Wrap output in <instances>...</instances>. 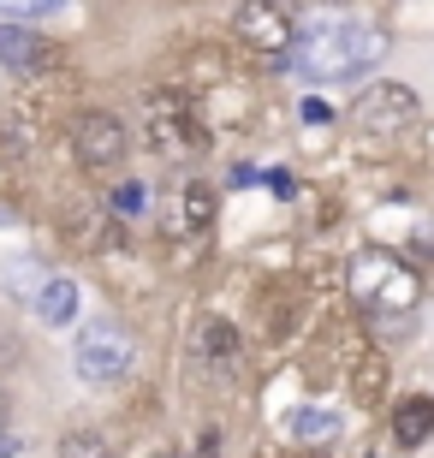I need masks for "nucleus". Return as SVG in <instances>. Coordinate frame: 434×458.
<instances>
[{
    "label": "nucleus",
    "mask_w": 434,
    "mask_h": 458,
    "mask_svg": "<svg viewBox=\"0 0 434 458\" xmlns=\"http://www.w3.org/2000/svg\"><path fill=\"white\" fill-rule=\"evenodd\" d=\"M36 316H42V327H72L78 322V286H72L66 274L36 286Z\"/></svg>",
    "instance_id": "obj_13"
},
{
    "label": "nucleus",
    "mask_w": 434,
    "mask_h": 458,
    "mask_svg": "<svg viewBox=\"0 0 434 458\" xmlns=\"http://www.w3.org/2000/svg\"><path fill=\"white\" fill-rule=\"evenodd\" d=\"M381 393H387V363L375 345H357L351 352V399L357 405H381Z\"/></svg>",
    "instance_id": "obj_11"
},
{
    "label": "nucleus",
    "mask_w": 434,
    "mask_h": 458,
    "mask_svg": "<svg viewBox=\"0 0 434 458\" xmlns=\"http://www.w3.org/2000/svg\"><path fill=\"white\" fill-rule=\"evenodd\" d=\"M345 286H351V304L363 310L369 322H399L411 310L422 304V274L411 256L399 250H381V244H369L345 262Z\"/></svg>",
    "instance_id": "obj_2"
},
{
    "label": "nucleus",
    "mask_w": 434,
    "mask_h": 458,
    "mask_svg": "<svg viewBox=\"0 0 434 458\" xmlns=\"http://www.w3.org/2000/svg\"><path fill=\"white\" fill-rule=\"evenodd\" d=\"M422 119V102L411 84H363L351 96V131L363 137H404Z\"/></svg>",
    "instance_id": "obj_5"
},
{
    "label": "nucleus",
    "mask_w": 434,
    "mask_h": 458,
    "mask_svg": "<svg viewBox=\"0 0 434 458\" xmlns=\"http://www.w3.org/2000/svg\"><path fill=\"white\" fill-rule=\"evenodd\" d=\"M208 226H215V191H208V179H179L173 208H167V238H202Z\"/></svg>",
    "instance_id": "obj_10"
},
{
    "label": "nucleus",
    "mask_w": 434,
    "mask_h": 458,
    "mask_svg": "<svg viewBox=\"0 0 434 458\" xmlns=\"http://www.w3.org/2000/svg\"><path fill=\"white\" fill-rule=\"evenodd\" d=\"M393 441H399L404 453H417V446L434 441V399H404V405L393 411Z\"/></svg>",
    "instance_id": "obj_12"
},
{
    "label": "nucleus",
    "mask_w": 434,
    "mask_h": 458,
    "mask_svg": "<svg viewBox=\"0 0 434 458\" xmlns=\"http://www.w3.org/2000/svg\"><path fill=\"white\" fill-rule=\"evenodd\" d=\"M0 66L13 78H42V72L66 66V54L54 48L42 30H24L18 18H0Z\"/></svg>",
    "instance_id": "obj_8"
},
{
    "label": "nucleus",
    "mask_w": 434,
    "mask_h": 458,
    "mask_svg": "<svg viewBox=\"0 0 434 458\" xmlns=\"http://www.w3.org/2000/svg\"><path fill=\"white\" fill-rule=\"evenodd\" d=\"M191 352H197L202 363L220 375V381H233L238 363H244V345H238V334H233V322H226V316H202V322L191 327Z\"/></svg>",
    "instance_id": "obj_9"
},
{
    "label": "nucleus",
    "mask_w": 434,
    "mask_h": 458,
    "mask_svg": "<svg viewBox=\"0 0 434 458\" xmlns=\"http://www.w3.org/2000/svg\"><path fill=\"white\" fill-rule=\"evenodd\" d=\"M143 203H149V191L137 185V179H125V185L114 191V208H119V215H143Z\"/></svg>",
    "instance_id": "obj_17"
},
{
    "label": "nucleus",
    "mask_w": 434,
    "mask_h": 458,
    "mask_svg": "<svg viewBox=\"0 0 434 458\" xmlns=\"http://www.w3.org/2000/svg\"><path fill=\"white\" fill-rule=\"evenodd\" d=\"M72 363H78V381H89V387H114V381H125L137 363V345L132 334L119 322H89L84 334H78V345H72Z\"/></svg>",
    "instance_id": "obj_4"
},
{
    "label": "nucleus",
    "mask_w": 434,
    "mask_h": 458,
    "mask_svg": "<svg viewBox=\"0 0 434 458\" xmlns=\"http://www.w3.org/2000/svg\"><path fill=\"white\" fill-rule=\"evenodd\" d=\"M0 453H13V441H6V399H0Z\"/></svg>",
    "instance_id": "obj_18"
},
{
    "label": "nucleus",
    "mask_w": 434,
    "mask_h": 458,
    "mask_svg": "<svg viewBox=\"0 0 434 458\" xmlns=\"http://www.w3.org/2000/svg\"><path fill=\"white\" fill-rule=\"evenodd\" d=\"M334 428H339V417H334V411H321V405L292 411V435H298V441H328Z\"/></svg>",
    "instance_id": "obj_14"
},
{
    "label": "nucleus",
    "mask_w": 434,
    "mask_h": 458,
    "mask_svg": "<svg viewBox=\"0 0 434 458\" xmlns=\"http://www.w3.org/2000/svg\"><path fill=\"white\" fill-rule=\"evenodd\" d=\"M137 125H143V143L161 161H173V167H184V161H197L208 149V125H202L197 107L184 102V89H143Z\"/></svg>",
    "instance_id": "obj_3"
},
{
    "label": "nucleus",
    "mask_w": 434,
    "mask_h": 458,
    "mask_svg": "<svg viewBox=\"0 0 434 458\" xmlns=\"http://www.w3.org/2000/svg\"><path fill=\"white\" fill-rule=\"evenodd\" d=\"M233 36L256 60H292V42H298V24L280 0H244L233 13Z\"/></svg>",
    "instance_id": "obj_6"
},
{
    "label": "nucleus",
    "mask_w": 434,
    "mask_h": 458,
    "mask_svg": "<svg viewBox=\"0 0 434 458\" xmlns=\"http://www.w3.org/2000/svg\"><path fill=\"white\" fill-rule=\"evenodd\" d=\"M292 60L310 84H351L387 60V30L351 13H316L292 42Z\"/></svg>",
    "instance_id": "obj_1"
},
{
    "label": "nucleus",
    "mask_w": 434,
    "mask_h": 458,
    "mask_svg": "<svg viewBox=\"0 0 434 458\" xmlns=\"http://www.w3.org/2000/svg\"><path fill=\"white\" fill-rule=\"evenodd\" d=\"M66 0H0V18H18V24H30V18H48L60 13Z\"/></svg>",
    "instance_id": "obj_15"
},
{
    "label": "nucleus",
    "mask_w": 434,
    "mask_h": 458,
    "mask_svg": "<svg viewBox=\"0 0 434 458\" xmlns=\"http://www.w3.org/2000/svg\"><path fill=\"white\" fill-rule=\"evenodd\" d=\"M125 149H132V137H125V125H119L114 114H78V119H72V155H78V167H84V173L119 167Z\"/></svg>",
    "instance_id": "obj_7"
},
{
    "label": "nucleus",
    "mask_w": 434,
    "mask_h": 458,
    "mask_svg": "<svg viewBox=\"0 0 434 458\" xmlns=\"http://www.w3.org/2000/svg\"><path fill=\"white\" fill-rule=\"evenodd\" d=\"M60 458H107V446H101V435H66Z\"/></svg>",
    "instance_id": "obj_16"
}]
</instances>
